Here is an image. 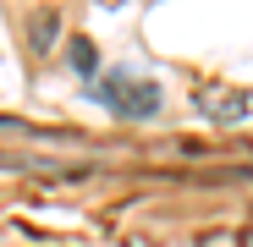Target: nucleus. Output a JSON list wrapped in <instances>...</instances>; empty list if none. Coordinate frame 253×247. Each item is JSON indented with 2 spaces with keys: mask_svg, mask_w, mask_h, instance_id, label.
<instances>
[{
  "mask_svg": "<svg viewBox=\"0 0 253 247\" xmlns=\"http://www.w3.org/2000/svg\"><path fill=\"white\" fill-rule=\"evenodd\" d=\"M94 94H99V105H110L126 121H149L160 110V88H154L149 77H132V71H105L94 82Z\"/></svg>",
  "mask_w": 253,
  "mask_h": 247,
  "instance_id": "f257e3e1",
  "label": "nucleus"
},
{
  "mask_svg": "<svg viewBox=\"0 0 253 247\" xmlns=\"http://www.w3.org/2000/svg\"><path fill=\"white\" fill-rule=\"evenodd\" d=\"M66 61H72L77 77H99V50L88 44V38H72V44H66Z\"/></svg>",
  "mask_w": 253,
  "mask_h": 247,
  "instance_id": "f03ea898",
  "label": "nucleus"
},
{
  "mask_svg": "<svg viewBox=\"0 0 253 247\" xmlns=\"http://www.w3.org/2000/svg\"><path fill=\"white\" fill-rule=\"evenodd\" d=\"M55 22H61L55 11H39V17H33V50H39V55H44V50L55 44V33H61Z\"/></svg>",
  "mask_w": 253,
  "mask_h": 247,
  "instance_id": "7ed1b4c3",
  "label": "nucleus"
},
{
  "mask_svg": "<svg viewBox=\"0 0 253 247\" xmlns=\"http://www.w3.org/2000/svg\"><path fill=\"white\" fill-rule=\"evenodd\" d=\"M99 6H121V0H99Z\"/></svg>",
  "mask_w": 253,
  "mask_h": 247,
  "instance_id": "20e7f679",
  "label": "nucleus"
}]
</instances>
